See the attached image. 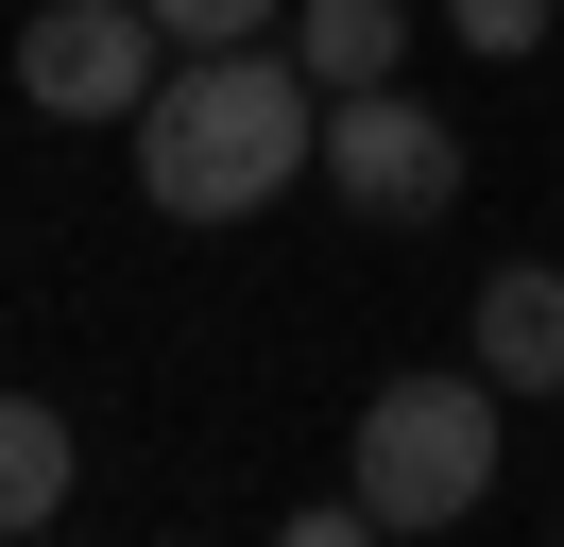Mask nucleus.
Segmentation results:
<instances>
[{
  "label": "nucleus",
  "instance_id": "1",
  "mask_svg": "<svg viewBox=\"0 0 564 547\" xmlns=\"http://www.w3.org/2000/svg\"><path fill=\"white\" fill-rule=\"evenodd\" d=\"M120 137H138V205L154 223H257L291 171H325V86L291 52H257V34H223V52L154 68V103Z\"/></svg>",
  "mask_w": 564,
  "mask_h": 547
},
{
  "label": "nucleus",
  "instance_id": "2",
  "mask_svg": "<svg viewBox=\"0 0 564 547\" xmlns=\"http://www.w3.org/2000/svg\"><path fill=\"white\" fill-rule=\"evenodd\" d=\"M496 376H377L359 394V513L377 530H462L496 496Z\"/></svg>",
  "mask_w": 564,
  "mask_h": 547
},
{
  "label": "nucleus",
  "instance_id": "3",
  "mask_svg": "<svg viewBox=\"0 0 564 547\" xmlns=\"http://www.w3.org/2000/svg\"><path fill=\"white\" fill-rule=\"evenodd\" d=\"M154 68H172L154 0H35L18 18V103H52V120H138Z\"/></svg>",
  "mask_w": 564,
  "mask_h": 547
},
{
  "label": "nucleus",
  "instance_id": "4",
  "mask_svg": "<svg viewBox=\"0 0 564 547\" xmlns=\"http://www.w3.org/2000/svg\"><path fill=\"white\" fill-rule=\"evenodd\" d=\"M325 189H343L359 223H445L462 205V137L427 120L411 86H343L325 103Z\"/></svg>",
  "mask_w": 564,
  "mask_h": 547
},
{
  "label": "nucleus",
  "instance_id": "5",
  "mask_svg": "<svg viewBox=\"0 0 564 547\" xmlns=\"http://www.w3.org/2000/svg\"><path fill=\"white\" fill-rule=\"evenodd\" d=\"M479 376H496V394H564V274L547 257L479 274Z\"/></svg>",
  "mask_w": 564,
  "mask_h": 547
},
{
  "label": "nucleus",
  "instance_id": "6",
  "mask_svg": "<svg viewBox=\"0 0 564 547\" xmlns=\"http://www.w3.org/2000/svg\"><path fill=\"white\" fill-rule=\"evenodd\" d=\"M411 0H291V68H308V86L325 103H343V86H393V68H411Z\"/></svg>",
  "mask_w": 564,
  "mask_h": 547
},
{
  "label": "nucleus",
  "instance_id": "7",
  "mask_svg": "<svg viewBox=\"0 0 564 547\" xmlns=\"http://www.w3.org/2000/svg\"><path fill=\"white\" fill-rule=\"evenodd\" d=\"M69 513V428L52 394H0V530H52Z\"/></svg>",
  "mask_w": 564,
  "mask_h": 547
},
{
  "label": "nucleus",
  "instance_id": "8",
  "mask_svg": "<svg viewBox=\"0 0 564 547\" xmlns=\"http://www.w3.org/2000/svg\"><path fill=\"white\" fill-rule=\"evenodd\" d=\"M291 0H154V34H172V52H223V34H274Z\"/></svg>",
  "mask_w": 564,
  "mask_h": 547
},
{
  "label": "nucleus",
  "instance_id": "9",
  "mask_svg": "<svg viewBox=\"0 0 564 547\" xmlns=\"http://www.w3.org/2000/svg\"><path fill=\"white\" fill-rule=\"evenodd\" d=\"M462 52H547V0H445Z\"/></svg>",
  "mask_w": 564,
  "mask_h": 547
}]
</instances>
